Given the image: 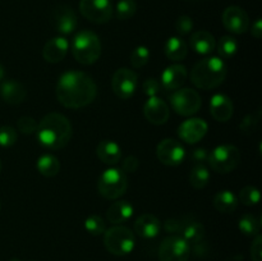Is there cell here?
<instances>
[{
  "label": "cell",
  "mask_w": 262,
  "mask_h": 261,
  "mask_svg": "<svg viewBox=\"0 0 262 261\" xmlns=\"http://www.w3.org/2000/svg\"><path fill=\"white\" fill-rule=\"evenodd\" d=\"M170 104L177 114L182 117H189L199 112L202 100L196 90L181 89L176 90V92L171 95Z\"/></svg>",
  "instance_id": "ba28073f"
},
{
  "label": "cell",
  "mask_w": 262,
  "mask_h": 261,
  "mask_svg": "<svg viewBox=\"0 0 262 261\" xmlns=\"http://www.w3.org/2000/svg\"><path fill=\"white\" fill-rule=\"evenodd\" d=\"M238 50V42L232 36H223L217 42V53L222 58L229 59L235 55Z\"/></svg>",
  "instance_id": "4dcf8cb0"
},
{
  "label": "cell",
  "mask_w": 262,
  "mask_h": 261,
  "mask_svg": "<svg viewBox=\"0 0 262 261\" xmlns=\"http://www.w3.org/2000/svg\"><path fill=\"white\" fill-rule=\"evenodd\" d=\"M2 168H3V164H2V160H0V173H2Z\"/></svg>",
  "instance_id": "7dc6e473"
},
{
  "label": "cell",
  "mask_w": 262,
  "mask_h": 261,
  "mask_svg": "<svg viewBox=\"0 0 262 261\" xmlns=\"http://www.w3.org/2000/svg\"><path fill=\"white\" fill-rule=\"evenodd\" d=\"M97 87L94 79L81 71H68L63 73L56 83V97L63 106L81 109L95 100Z\"/></svg>",
  "instance_id": "6da1fadb"
},
{
  "label": "cell",
  "mask_w": 262,
  "mask_h": 261,
  "mask_svg": "<svg viewBox=\"0 0 262 261\" xmlns=\"http://www.w3.org/2000/svg\"><path fill=\"white\" fill-rule=\"evenodd\" d=\"M133 212H135V207L130 202L124 201V200H119V201L113 202L109 206L106 211V219L109 220L112 224L119 225L122 223H125L132 217Z\"/></svg>",
  "instance_id": "7402d4cb"
},
{
  "label": "cell",
  "mask_w": 262,
  "mask_h": 261,
  "mask_svg": "<svg viewBox=\"0 0 262 261\" xmlns=\"http://www.w3.org/2000/svg\"><path fill=\"white\" fill-rule=\"evenodd\" d=\"M72 54L78 63L91 66L101 56V42L99 36L92 31H81L72 42Z\"/></svg>",
  "instance_id": "277c9868"
},
{
  "label": "cell",
  "mask_w": 262,
  "mask_h": 261,
  "mask_svg": "<svg viewBox=\"0 0 262 261\" xmlns=\"http://www.w3.org/2000/svg\"><path fill=\"white\" fill-rule=\"evenodd\" d=\"M189 44H191V48L201 55H209L215 50V46H216L214 36L204 30L194 32L191 36Z\"/></svg>",
  "instance_id": "d4e9b609"
},
{
  "label": "cell",
  "mask_w": 262,
  "mask_h": 261,
  "mask_svg": "<svg viewBox=\"0 0 262 261\" xmlns=\"http://www.w3.org/2000/svg\"><path fill=\"white\" fill-rule=\"evenodd\" d=\"M72 124L60 113H49L37 124L38 142L50 150H59L68 145L72 138Z\"/></svg>",
  "instance_id": "7a4b0ae2"
},
{
  "label": "cell",
  "mask_w": 262,
  "mask_h": 261,
  "mask_svg": "<svg viewBox=\"0 0 262 261\" xmlns=\"http://www.w3.org/2000/svg\"><path fill=\"white\" fill-rule=\"evenodd\" d=\"M142 89L143 92H145L148 97H152L159 94V91H160L161 89V83L156 78H148L143 82Z\"/></svg>",
  "instance_id": "ab89813d"
},
{
  "label": "cell",
  "mask_w": 262,
  "mask_h": 261,
  "mask_svg": "<svg viewBox=\"0 0 262 261\" xmlns=\"http://www.w3.org/2000/svg\"><path fill=\"white\" fill-rule=\"evenodd\" d=\"M210 181V171L205 165H194L189 173V183L193 188L201 189L207 186Z\"/></svg>",
  "instance_id": "f1b7e54d"
},
{
  "label": "cell",
  "mask_w": 262,
  "mask_h": 261,
  "mask_svg": "<svg viewBox=\"0 0 262 261\" xmlns=\"http://www.w3.org/2000/svg\"><path fill=\"white\" fill-rule=\"evenodd\" d=\"M207 158H209V154H207L206 148H196L191 154L192 163H194L196 165H204L205 161H207Z\"/></svg>",
  "instance_id": "7bdbcfd3"
},
{
  "label": "cell",
  "mask_w": 262,
  "mask_h": 261,
  "mask_svg": "<svg viewBox=\"0 0 262 261\" xmlns=\"http://www.w3.org/2000/svg\"><path fill=\"white\" fill-rule=\"evenodd\" d=\"M182 227V219H168L165 222V230L171 234H179Z\"/></svg>",
  "instance_id": "ee69618b"
},
{
  "label": "cell",
  "mask_w": 262,
  "mask_h": 261,
  "mask_svg": "<svg viewBox=\"0 0 262 261\" xmlns=\"http://www.w3.org/2000/svg\"><path fill=\"white\" fill-rule=\"evenodd\" d=\"M138 166H140V160H138L136 156H128V158L124 159L122 165V170L127 173H135L137 171Z\"/></svg>",
  "instance_id": "b9f144b4"
},
{
  "label": "cell",
  "mask_w": 262,
  "mask_h": 261,
  "mask_svg": "<svg viewBox=\"0 0 262 261\" xmlns=\"http://www.w3.org/2000/svg\"><path fill=\"white\" fill-rule=\"evenodd\" d=\"M36 168H37L38 173L43 177H55L60 170V163L56 156L50 155V154H45V155L40 156L36 163Z\"/></svg>",
  "instance_id": "83f0119b"
},
{
  "label": "cell",
  "mask_w": 262,
  "mask_h": 261,
  "mask_svg": "<svg viewBox=\"0 0 262 261\" xmlns=\"http://www.w3.org/2000/svg\"><path fill=\"white\" fill-rule=\"evenodd\" d=\"M79 10L92 23H106L112 19L114 8L110 0H81Z\"/></svg>",
  "instance_id": "30bf717a"
},
{
  "label": "cell",
  "mask_w": 262,
  "mask_h": 261,
  "mask_svg": "<svg viewBox=\"0 0 262 261\" xmlns=\"http://www.w3.org/2000/svg\"><path fill=\"white\" fill-rule=\"evenodd\" d=\"M212 204H214L215 209L222 214H232L237 210L239 201L232 191L224 189V191H220L215 194Z\"/></svg>",
  "instance_id": "484cf974"
},
{
  "label": "cell",
  "mask_w": 262,
  "mask_h": 261,
  "mask_svg": "<svg viewBox=\"0 0 262 261\" xmlns=\"http://www.w3.org/2000/svg\"><path fill=\"white\" fill-rule=\"evenodd\" d=\"M0 207H2V206H0Z\"/></svg>",
  "instance_id": "c3c4849f"
},
{
  "label": "cell",
  "mask_w": 262,
  "mask_h": 261,
  "mask_svg": "<svg viewBox=\"0 0 262 261\" xmlns=\"http://www.w3.org/2000/svg\"><path fill=\"white\" fill-rule=\"evenodd\" d=\"M207 160L212 170L220 174H228L239 164L241 151L234 145H220L209 154Z\"/></svg>",
  "instance_id": "52a82bcc"
},
{
  "label": "cell",
  "mask_w": 262,
  "mask_h": 261,
  "mask_svg": "<svg viewBox=\"0 0 262 261\" xmlns=\"http://www.w3.org/2000/svg\"><path fill=\"white\" fill-rule=\"evenodd\" d=\"M238 201L242 202L246 206H252V205H257L260 202V191L253 186L243 187L239 191V196H238Z\"/></svg>",
  "instance_id": "836d02e7"
},
{
  "label": "cell",
  "mask_w": 262,
  "mask_h": 261,
  "mask_svg": "<svg viewBox=\"0 0 262 261\" xmlns=\"http://www.w3.org/2000/svg\"><path fill=\"white\" fill-rule=\"evenodd\" d=\"M188 54V46L182 38L170 37L165 44V55L171 61H181L186 59Z\"/></svg>",
  "instance_id": "4316f807"
},
{
  "label": "cell",
  "mask_w": 262,
  "mask_h": 261,
  "mask_svg": "<svg viewBox=\"0 0 262 261\" xmlns=\"http://www.w3.org/2000/svg\"><path fill=\"white\" fill-rule=\"evenodd\" d=\"M251 33H252L253 37L261 38L262 36V20L258 18L255 23L252 25V28H251Z\"/></svg>",
  "instance_id": "f6af8a7d"
},
{
  "label": "cell",
  "mask_w": 262,
  "mask_h": 261,
  "mask_svg": "<svg viewBox=\"0 0 262 261\" xmlns=\"http://www.w3.org/2000/svg\"><path fill=\"white\" fill-rule=\"evenodd\" d=\"M161 229V223L155 215L152 214H143L136 220L135 223V232L140 237L146 238V240H152L158 237Z\"/></svg>",
  "instance_id": "44dd1931"
},
{
  "label": "cell",
  "mask_w": 262,
  "mask_h": 261,
  "mask_svg": "<svg viewBox=\"0 0 262 261\" xmlns=\"http://www.w3.org/2000/svg\"><path fill=\"white\" fill-rule=\"evenodd\" d=\"M234 112L232 100L224 94H216L210 100V113L217 122H228Z\"/></svg>",
  "instance_id": "d6986e66"
},
{
  "label": "cell",
  "mask_w": 262,
  "mask_h": 261,
  "mask_svg": "<svg viewBox=\"0 0 262 261\" xmlns=\"http://www.w3.org/2000/svg\"><path fill=\"white\" fill-rule=\"evenodd\" d=\"M18 140L17 130L10 125H3L0 127V146L3 147H10L14 145Z\"/></svg>",
  "instance_id": "8d00e7d4"
},
{
  "label": "cell",
  "mask_w": 262,
  "mask_h": 261,
  "mask_svg": "<svg viewBox=\"0 0 262 261\" xmlns=\"http://www.w3.org/2000/svg\"><path fill=\"white\" fill-rule=\"evenodd\" d=\"M188 77L187 68L182 64H173L166 67L161 74V87L169 91H176L184 84Z\"/></svg>",
  "instance_id": "e0dca14e"
},
{
  "label": "cell",
  "mask_w": 262,
  "mask_h": 261,
  "mask_svg": "<svg viewBox=\"0 0 262 261\" xmlns=\"http://www.w3.org/2000/svg\"><path fill=\"white\" fill-rule=\"evenodd\" d=\"M84 229L92 235L104 234L106 230V223L100 215H91L84 220Z\"/></svg>",
  "instance_id": "d6a6232c"
},
{
  "label": "cell",
  "mask_w": 262,
  "mask_h": 261,
  "mask_svg": "<svg viewBox=\"0 0 262 261\" xmlns=\"http://www.w3.org/2000/svg\"><path fill=\"white\" fill-rule=\"evenodd\" d=\"M156 155L160 163L168 166H177L184 160V147L174 138H165L156 147Z\"/></svg>",
  "instance_id": "7c38bea8"
},
{
  "label": "cell",
  "mask_w": 262,
  "mask_h": 261,
  "mask_svg": "<svg viewBox=\"0 0 262 261\" xmlns=\"http://www.w3.org/2000/svg\"><path fill=\"white\" fill-rule=\"evenodd\" d=\"M191 246L181 235H170L160 243L159 260L160 261H188Z\"/></svg>",
  "instance_id": "9c48e42d"
},
{
  "label": "cell",
  "mask_w": 262,
  "mask_h": 261,
  "mask_svg": "<svg viewBox=\"0 0 262 261\" xmlns=\"http://www.w3.org/2000/svg\"><path fill=\"white\" fill-rule=\"evenodd\" d=\"M179 235L191 245H199L205 237V227L200 222L194 219L183 220L182 219V227L179 230Z\"/></svg>",
  "instance_id": "603a6c76"
},
{
  "label": "cell",
  "mask_w": 262,
  "mask_h": 261,
  "mask_svg": "<svg viewBox=\"0 0 262 261\" xmlns=\"http://www.w3.org/2000/svg\"><path fill=\"white\" fill-rule=\"evenodd\" d=\"M17 127L25 135H31L37 129V122L32 117H20L17 122Z\"/></svg>",
  "instance_id": "74e56055"
},
{
  "label": "cell",
  "mask_w": 262,
  "mask_h": 261,
  "mask_svg": "<svg viewBox=\"0 0 262 261\" xmlns=\"http://www.w3.org/2000/svg\"><path fill=\"white\" fill-rule=\"evenodd\" d=\"M96 154L100 160L107 165H114V164L119 163L122 159V150H120L119 145L112 140H102L97 145Z\"/></svg>",
  "instance_id": "cb8c5ba5"
},
{
  "label": "cell",
  "mask_w": 262,
  "mask_h": 261,
  "mask_svg": "<svg viewBox=\"0 0 262 261\" xmlns=\"http://www.w3.org/2000/svg\"><path fill=\"white\" fill-rule=\"evenodd\" d=\"M148 59H150V51L146 46H137L135 50L130 54V66L133 68L138 69L147 64Z\"/></svg>",
  "instance_id": "e575fe53"
},
{
  "label": "cell",
  "mask_w": 262,
  "mask_h": 261,
  "mask_svg": "<svg viewBox=\"0 0 262 261\" xmlns=\"http://www.w3.org/2000/svg\"><path fill=\"white\" fill-rule=\"evenodd\" d=\"M176 30L179 35H188L193 30V20L188 15H181L176 22Z\"/></svg>",
  "instance_id": "f35d334b"
},
{
  "label": "cell",
  "mask_w": 262,
  "mask_h": 261,
  "mask_svg": "<svg viewBox=\"0 0 262 261\" xmlns=\"http://www.w3.org/2000/svg\"><path fill=\"white\" fill-rule=\"evenodd\" d=\"M105 248L115 256H125L135 248L136 238L132 230L123 225H115L104 233Z\"/></svg>",
  "instance_id": "5b68a950"
},
{
  "label": "cell",
  "mask_w": 262,
  "mask_h": 261,
  "mask_svg": "<svg viewBox=\"0 0 262 261\" xmlns=\"http://www.w3.org/2000/svg\"><path fill=\"white\" fill-rule=\"evenodd\" d=\"M4 77H5V69H4V67L0 64V82H3Z\"/></svg>",
  "instance_id": "bcb514c9"
},
{
  "label": "cell",
  "mask_w": 262,
  "mask_h": 261,
  "mask_svg": "<svg viewBox=\"0 0 262 261\" xmlns=\"http://www.w3.org/2000/svg\"><path fill=\"white\" fill-rule=\"evenodd\" d=\"M222 20L224 27L229 32L237 33V35L247 32L248 28H250V18H248V14L246 13L245 9H242L239 7H235V5L228 7L223 12Z\"/></svg>",
  "instance_id": "4fadbf2b"
},
{
  "label": "cell",
  "mask_w": 262,
  "mask_h": 261,
  "mask_svg": "<svg viewBox=\"0 0 262 261\" xmlns=\"http://www.w3.org/2000/svg\"><path fill=\"white\" fill-rule=\"evenodd\" d=\"M209 125L201 118H191L187 119L179 125L178 135L179 137L187 143H197L205 137L207 133Z\"/></svg>",
  "instance_id": "9a60e30c"
},
{
  "label": "cell",
  "mask_w": 262,
  "mask_h": 261,
  "mask_svg": "<svg viewBox=\"0 0 262 261\" xmlns=\"http://www.w3.org/2000/svg\"><path fill=\"white\" fill-rule=\"evenodd\" d=\"M143 114L150 123L155 125H161L168 122L170 110L164 100L158 96H152L148 97V100L146 101L145 106H143Z\"/></svg>",
  "instance_id": "2e32d148"
},
{
  "label": "cell",
  "mask_w": 262,
  "mask_h": 261,
  "mask_svg": "<svg viewBox=\"0 0 262 261\" xmlns=\"http://www.w3.org/2000/svg\"><path fill=\"white\" fill-rule=\"evenodd\" d=\"M51 20L58 32L61 35H69L77 28V15L68 5H59L54 9Z\"/></svg>",
  "instance_id": "5bb4252c"
},
{
  "label": "cell",
  "mask_w": 262,
  "mask_h": 261,
  "mask_svg": "<svg viewBox=\"0 0 262 261\" xmlns=\"http://www.w3.org/2000/svg\"><path fill=\"white\" fill-rule=\"evenodd\" d=\"M138 86V76L129 68H119L112 79L114 94L119 99L127 100L135 95Z\"/></svg>",
  "instance_id": "8fae6325"
},
{
  "label": "cell",
  "mask_w": 262,
  "mask_h": 261,
  "mask_svg": "<svg viewBox=\"0 0 262 261\" xmlns=\"http://www.w3.org/2000/svg\"><path fill=\"white\" fill-rule=\"evenodd\" d=\"M260 117H261L260 110L248 114L239 124L241 132L245 133V135H251V133L255 132V130L257 129L258 122H260Z\"/></svg>",
  "instance_id": "d590c367"
},
{
  "label": "cell",
  "mask_w": 262,
  "mask_h": 261,
  "mask_svg": "<svg viewBox=\"0 0 262 261\" xmlns=\"http://www.w3.org/2000/svg\"><path fill=\"white\" fill-rule=\"evenodd\" d=\"M238 228L245 235H257L261 229V223L255 215H243L238 223Z\"/></svg>",
  "instance_id": "f546056e"
},
{
  "label": "cell",
  "mask_w": 262,
  "mask_h": 261,
  "mask_svg": "<svg viewBox=\"0 0 262 261\" xmlns=\"http://www.w3.org/2000/svg\"><path fill=\"white\" fill-rule=\"evenodd\" d=\"M69 42L64 36H56V37L50 38L45 44L42 49V56L48 63H59L66 58L68 53Z\"/></svg>",
  "instance_id": "ac0fdd59"
},
{
  "label": "cell",
  "mask_w": 262,
  "mask_h": 261,
  "mask_svg": "<svg viewBox=\"0 0 262 261\" xmlns=\"http://www.w3.org/2000/svg\"><path fill=\"white\" fill-rule=\"evenodd\" d=\"M251 258L252 261H262V237L260 234L256 235L251 245Z\"/></svg>",
  "instance_id": "60d3db41"
},
{
  "label": "cell",
  "mask_w": 262,
  "mask_h": 261,
  "mask_svg": "<svg viewBox=\"0 0 262 261\" xmlns=\"http://www.w3.org/2000/svg\"><path fill=\"white\" fill-rule=\"evenodd\" d=\"M137 12V3L135 0H119L115 5V15L118 19H130Z\"/></svg>",
  "instance_id": "1f68e13d"
},
{
  "label": "cell",
  "mask_w": 262,
  "mask_h": 261,
  "mask_svg": "<svg viewBox=\"0 0 262 261\" xmlns=\"http://www.w3.org/2000/svg\"><path fill=\"white\" fill-rule=\"evenodd\" d=\"M227 64L219 56H209L193 67L191 81L197 89L212 90L219 87L227 77Z\"/></svg>",
  "instance_id": "3957f363"
},
{
  "label": "cell",
  "mask_w": 262,
  "mask_h": 261,
  "mask_svg": "<svg viewBox=\"0 0 262 261\" xmlns=\"http://www.w3.org/2000/svg\"><path fill=\"white\" fill-rule=\"evenodd\" d=\"M0 95L8 104L18 105L25 101L27 96V90L20 82L8 79V81H3L0 84Z\"/></svg>",
  "instance_id": "ffe728a7"
},
{
  "label": "cell",
  "mask_w": 262,
  "mask_h": 261,
  "mask_svg": "<svg viewBox=\"0 0 262 261\" xmlns=\"http://www.w3.org/2000/svg\"><path fill=\"white\" fill-rule=\"evenodd\" d=\"M128 188L127 174L118 168H109L102 171L97 181V191L107 200H117Z\"/></svg>",
  "instance_id": "8992f818"
}]
</instances>
